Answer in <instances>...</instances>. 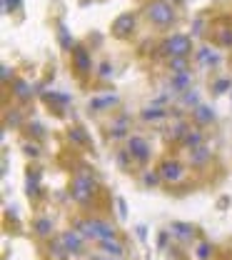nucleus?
Masks as SVG:
<instances>
[{"label":"nucleus","instance_id":"f257e3e1","mask_svg":"<svg viewBox=\"0 0 232 260\" xmlns=\"http://www.w3.org/2000/svg\"><path fill=\"white\" fill-rule=\"evenodd\" d=\"M75 230L83 235V238H93V240H105V238H112L115 230L102 223V220H78Z\"/></svg>","mask_w":232,"mask_h":260},{"label":"nucleus","instance_id":"f03ea898","mask_svg":"<svg viewBox=\"0 0 232 260\" xmlns=\"http://www.w3.org/2000/svg\"><path fill=\"white\" fill-rule=\"evenodd\" d=\"M147 18L158 25H170L175 20V10H172V3L167 0H155L147 5Z\"/></svg>","mask_w":232,"mask_h":260},{"label":"nucleus","instance_id":"7ed1b4c3","mask_svg":"<svg viewBox=\"0 0 232 260\" xmlns=\"http://www.w3.org/2000/svg\"><path fill=\"white\" fill-rule=\"evenodd\" d=\"M72 200H78V203H88L93 193H95V180L90 178V175H85V173H80L75 180H72Z\"/></svg>","mask_w":232,"mask_h":260},{"label":"nucleus","instance_id":"20e7f679","mask_svg":"<svg viewBox=\"0 0 232 260\" xmlns=\"http://www.w3.org/2000/svg\"><path fill=\"white\" fill-rule=\"evenodd\" d=\"M192 50V43H190V38L187 35H170L165 43H163V53H167L170 58H175V55H185L187 58V53Z\"/></svg>","mask_w":232,"mask_h":260},{"label":"nucleus","instance_id":"39448f33","mask_svg":"<svg viewBox=\"0 0 232 260\" xmlns=\"http://www.w3.org/2000/svg\"><path fill=\"white\" fill-rule=\"evenodd\" d=\"M135 28V15L133 13H123L115 23H112V32L118 35V38H125V35H130V30Z\"/></svg>","mask_w":232,"mask_h":260},{"label":"nucleus","instance_id":"423d86ee","mask_svg":"<svg viewBox=\"0 0 232 260\" xmlns=\"http://www.w3.org/2000/svg\"><path fill=\"white\" fill-rule=\"evenodd\" d=\"M160 175L165 178V180H180L182 178V165L180 162H175V160H165L163 165H160Z\"/></svg>","mask_w":232,"mask_h":260},{"label":"nucleus","instance_id":"0eeeda50","mask_svg":"<svg viewBox=\"0 0 232 260\" xmlns=\"http://www.w3.org/2000/svg\"><path fill=\"white\" fill-rule=\"evenodd\" d=\"M130 155H135L140 162H145L150 158V148L142 138H130Z\"/></svg>","mask_w":232,"mask_h":260},{"label":"nucleus","instance_id":"6e6552de","mask_svg":"<svg viewBox=\"0 0 232 260\" xmlns=\"http://www.w3.org/2000/svg\"><path fill=\"white\" fill-rule=\"evenodd\" d=\"M70 53H72V63H75V68L80 73H88L90 70V55H88L85 48H72Z\"/></svg>","mask_w":232,"mask_h":260},{"label":"nucleus","instance_id":"1a4fd4ad","mask_svg":"<svg viewBox=\"0 0 232 260\" xmlns=\"http://www.w3.org/2000/svg\"><path fill=\"white\" fill-rule=\"evenodd\" d=\"M60 238H63V243H65V248L70 253H78L80 245H83V235H80V233H72V230H70V233H63Z\"/></svg>","mask_w":232,"mask_h":260},{"label":"nucleus","instance_id":"9d476101","mask_svg":"<svg viewBox=\"0 0 232 260\" xmlns=\"http://www.w3.org/2000/svg\"><path fill=\"white\" fill-rule=\"evenodd\" d=\"M172 90L187 93V90H190V75H187V73H175V78H172Z\"/></svg>","mask_w":232,"mask_h":260},{"label":"nucleus","instance_id":"9b49d317","mask_svg":"<svg viewBox=\"0 0 232 260\" xmlns=\"http://www.w3.org/2000/svg\"><path fill=\"white\" fill-rule=\"evenodd\" d=\"M100 245H102V250H105L107 255H112V258H120V255H123V245H120V243H115L112 238L100 240Z\"/></svg>","mask_w":232,"mask_h":260},{"label":"nucleus","instance_id":"f8f14e48","mask_svg":"<svg viewBox=\"0 0 232 260\" xmlns=\"http://www.w3.org/2000/svg\"><path fill=\"white\" fill-rule=\"evenodd\" d=\"M172 235H177V238L187 240V238H192V235H195V228L187 225V223H172Z\"/></svg>","mask_w":232,"mask_h":260},{"label":"nucleus","instance_id":"ddd939ff","mask_svg":"<svg viewBox=\"0 0 232 260\" xmlns=\"http://www.w3.org/2000/svg\"><path fill=\"white\" fill-rule=\"evenodd\" d=\"M207 160H210V150H207L205 145L192 148V155H190V162H192V165H205Z\"/></svg>","mask_w":232,"mask_h":260},{"label":"nucleus","instance_id":"4468645a","mask_svg":"<svg viewBox=\"0 0 232 260\" xmlns=\"http://www.w3.org/2000/svg\"><path fill=\"white\" fill-rule=\"evenodd\" d=\"M50 255H53V260H65L67 255H70V250L65 248V243H63V238L50 245Z\"/></svg>","mask_w":232,"mask_h":260},{"label":"nucleus","instance_id":"2eb2a0df","mask_svg":"<svg viewBox=\"0 0 232 260\" xmlns=\"http://www.w3.org/2000/svg\"><path fill=\"white\" fill-rule=\"evenodd\" d=\"M115 103H118V98L115 95L93 98V100H90V110H102V108H110V105H115Z\"/></svg>","mask_w":232,"mask_h":260},{"label":"nucleus","instance_id":"dca6fc26","mask_svg":"<svg viewBox=\"0 0 232 260\" xmlns=\"http://www.w3.org/2000/svg\"><path fill=\"white\" fill-rule=\"evenodd\" d=\"M13 88H15V95L20 98V100H28V98L33 95V90H30V85H28L25 80H15Z\"/></svg>","mask_w":232,"mask_h":260},{"label":"nucleus","instance_id":"f3484780","mask_svg":"<svg viewBox=\"0 0 232 260\" xmlns=\"http://www.w3.org/2000/svg\"><path fill=\"white\" fill-rule=\"evenodd\" d=\"M212 118H215V113H212L210 108H205V105H198V108H195V120H198V123H212Z\"/></svg>","mask_w":232,"mask_h":260},{"label":"nucleus","instance_id":"a211bd4d","mask_svg":"<svg viewBox=\"0 0 232 260\" xmlns=\"http://www.w3.org/2000/svg\"><path fill=\"white\" fill-rule=\"evenodd\" d=\"M182 143H185L187 148H200V145H202V135H200L198 130H187V135L182 138Z\"/></svg>","mask_w":232,"mask_h":260},{"label":"nucleus","instance_id":"6ab92c4d","mask_svg":"<svg viewBox=\"0 0 232 260\" xmlns=\"http://www.w3.org/2000/svg\"><path fill=\"white\" fill-rule=\"evenodd\" d=\"M170 70H172V73H187V60H185V55L170 58Z\"/></svg>","mask_w":232,"mask_h":260},{"label":"nucleus","instance_id":"aec40b11","mask_svg":"<svg viewBox=\"0 0 232 260\" xmlns=\"http://www.w3.org/2000/svg\"><path fill=\"white\" fill-rule=\"evenodd\" d=\"M198 58L202 60V63H207V65H217V60H220V58H217V55H215L210 48H200Z\"/></svg>","mask_w":232,"mask_h":260},{"label":"nucleus","instance_id":"412c9836","mask_svg":"<svg viewBox=\"0 0 232 260\" xmlns=\"http://www.w3.org/2000/svg\"><path fill=\"white\" fill-rule=\"evenodd\" d=\"M70 140H72V143H80V145H88V143H90V138H88V135H85L80 128L70 130Z\"/></svg>","mask_w":232,"mask_h":260},{"label":"nucleus","instance_id":"4be33fe9","mask_svg":"<svg viewBox=\"0 0 232 260\" xmlns=\"http://www.w3.org/2000/svg\"><path fill=\"white\" fill-rule=\"evenodd\" d=\"M163 115H165L163 108H147V110H142V118H145V120H158V118H163Z\"/></svg>","mask_w":232,"mask_h":260},{"label":"nucleus","instance_id":"5701e85b","mask_svg":"<svg viewBox=\"0 0 232 260\" xmlns=\"http://www.w3.org/2000/svg\"><path fill=\"white\" fill-rule=\"evenodd\" d=\"M35 230H37V235H48V233L53 230V223H50L48 218H40V220L35 223Z\"/></svg>","mask_w":232,"mask_h":260},{"label":"nucleus","instance_id":"b1692460","mask_svg":"<svg viewBox=\"0 0 232 260\" xmlns=\"http://www.w3.org/2000/svg\"><path fill=\"white\" fill-rule=\"evenodd\" d=\"M170 135H172V140H182V138L187 135V125H185V123H180V125H175Z\"/></svg>","mask_w":232,"mask_h":260},{"label":"nucleus","instance_id":"393cba45","mask_svg":"<svg viewBox=\"0 0 232 260\" xmlns=\"http://www.w3.org/2000/svg\"><path fill=\"white\" fill-rule=\"evenodd\" d=\"M60 43H63V48L65 50H72V40H70V35H67V30H65V25H60Z\"/></svg>","mask_w":232,"mask_h":260},{"label":"nucleus","instance_id":"a878e982","mask_svg":"<svg viewBox=\"0 0 232 260\" xmlns=\"http://www.w3.org/2000/svg\"><path fill=\"white\" fill-rule=\"evenodd\" d=\"M45 100H48V103H70V98L67 95H58V93H45Z\"/></svg>","mask_w":232,"mask_h":260},{"label":"nucleus","instance_id":"bb28decb","mask_svg":"<svg viewBox=\"0 0 232 260\" xmlns=\"http://www.w3.org/2000/svg\"><path fill=\"white\" fill-rule=\"evenodd\" d=\"M20 8V0H3V10L5 13H13V10H18Z\"/></svg>","mask_w":232,"mask_h":260},{"label":"nucleus","instance_id":"cd10ccee","mask_svg":"<svg viewBox=\"0 0 232 260\" xmlns=\"http://www.w3.org/2000/svg\"><path fill=\"white\" fill-rule=\"evenodd\" d=\"M118 215H120L123 220L128 218V203H125L123 198H118Z\"/></svg>","mask_w":232,"mask_h":260},{"label":"nucleus","instance_id":"c85d7f7f","mask_svg":"<svg viewBox=\"0 0 232 260\" xmlns=\"http://www.w3.org/2000/svg\"><path fill=\"white\" fill-rule=\"evenodd\" d=\"M227 88H230V80H217V83L212 85V90H215V93H225Z\"/></svg>","mask_w":232,"mask_h":260},{"label":"nucleus","instance_id":"c756f323","mask_svg":"<svg viewBox=\"0 0 232 260\" xmlns=\"http://www.w3.org/2000/svg\"><path fill=\"white\" fill-rule=\"evenodd\" d=\"M160 178H163V175H158V173H147V175H145V185H155Z\"/></svg>","mask_w":232,"mask_h":260},{"label":"nucleus","instance_id":"7c9ffc66","mask_svg":"<svg viewBox=\"0 0 232 260\" xmlns=\"http://www.w3.org/2000/svg\"><path fill=\"white\" fill-rule=\"evenodd\" d=\"M207 255H210V245H207V243H202V245L198 248V258H200V260H205Z\"/></svg>","mask_w":232,"mask_h":260},{"label":"nucleus","instance_id":"2f4dec72","mask_svg":"<svg viewBox=\"0 0 232 260\" xmlns=\"http://www.w3.org/2000/svg\"><path fill=\"white\" fill-rule=\"evenodd\" d=\"M220 43L222 45H232V32H227V30L220 32Z\"/></svg>","mask_w":232,"mask_h":260},{"label":"nucleus","instance_id":"473e14b6","mask_svg":"<svg viewBox=\"0 0 232 260\" xmlns=\"http://www.w3.org/2000/svg\"><path fill=\"white\" fill-rule=\"evenodd\" d=\"M185 103L187 105H198V93H185Z\"/></svg>","mask_w":232,"mask_h":260},{"label":"nucleus","instance_id":"72a5a7b5","mask_svg":"<svg viewBox=\"0 0 232 260\" xmlns=\"http://www.w3.org/2000/svg\"><path fill=\"white\" fill-rule=\"evenodd\" d=\"M0 78H3L5 83L10 80V68H8V65H3V68H0Z\"/></svg>","mask_w":232,"mask_h":260},{"label":"nucleus","instance_id":"f704fd0d","mask_svg":"<svg viewBox=\"0 0 232 260\" xmlns=\"http://www.w3.org/2000/svg\"><path fill=\"white\" fill-rule=\"evenodd\" d=\"M8 123L18 125V123H20V113H18V110H15V113H10V115H8Z\"/></svg>","mask_w":232,"mask_h":260},{"label":"nucleus","instance_id":"c9c22d12","mask_svg":"<svg viewBox=\"0 0 232 260\" xmlns=\"http://www.w3.org/2000/svg\"><path fill=\"white\" fill-rule=\"evenodd\" d=\"M25 153H28V155H37V153H40V150H37V145H25Z\"/></svg>","mask_w":232,"mask_h":260},{"label":"nucleus","instance_id":"e433bc0d","mask_svg":"<svg viewBox=\"0 0 232 260\" xmlns=\"http://www.w3.org/2000/svg\"><path fill=\"white\" fill-rule=\"evenodd\" d=\"M137 238H140V240H145V238H147V233H145V228L142 225H137Z\"/></svg>","mask_w":232,"mask_h":260},{"label":"nucleus","instance_id":"4c0bfd02","mask_svg":"<svg viewBox=\"0 0 232 260\" xmlns=\"http://www.w3.org/2000/svg\"><path fill=\"white\" fill-rule=\"evenodd\" d=\"M100 73H102V75H110V65L102 63V65H100Z\"/></svg>","mask_w":232,"mask_h":260},{"label":"nucleus","instance_id":"58836bf2","mask_svg":"<svg viewBox=\"0 0 232 260\" xmlns=\"http://www.w3.org/2000/svg\"><path fill=\"white\" fill-rule=\"evenodd\" d=\"M158 243H160V248H165V245H167V233H163V235H160V240H158Z\"/></svg>","mask_w":232,"mask_h":260},{"label":"nucleus","instance_id":"ea45409f","mask_svg":"<svg viewBox=\"0 0 232 260\" xmlns=\"http://www.w3.org/2000/svg\"><path fill=\"white\" fill-rule=\"evenodd\" d=\"M30 130H33L35 135H43V128H40V125H37V123H35V125H30Z\"/></svg>","mask_w":232,"mask_h":260},{"label":"nucleus","instance_id":"a19ab883","mask_svg":"<svg viewBox=\"0 0 232 260\" xmlns=\"http://www.w3.org/2000/svg\"><path fill=\"white\" fill-rule=\"evenodd\" d=\"M170 3H180V0H170Z\"/></svg>","mask_w":232,"mask_h":260}]
</instances>
